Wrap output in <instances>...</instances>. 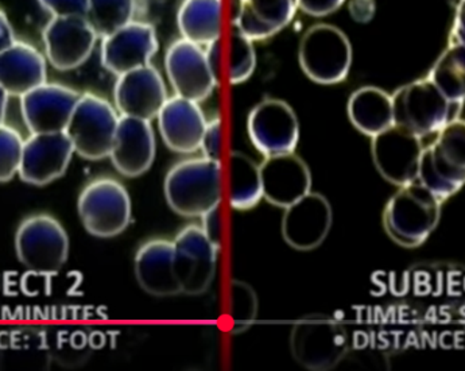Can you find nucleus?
Returning a JSON list of instances; mask_svg holds the SVG:
<instances>
[{
    "label": "nucleus",
    "mask_w": 465,
    "mask_h": 371,
    "mask_svg": "<svg viewBox=\"0 0 465 371\" xmlns=\"http://www.w3.org/2000/svg\"><path fill=\"white\" fill-rule=\"evenodd\" d=\"M163 191L175 214L202 217L222 202V164L207 157L181 161L166 175Z\"/></svg>",
    "instance_id": "f257e3e1"
},
{
    "label": "nucleus",
    "mask_w": 465,
    "mask_h": 371,
    "mask_svg": "<svg viewBox=\"0 0 465 371\" xmlns=\"http://www.w3.org/2000/svg\"><path fill=\"white\" fill-rule=\"evenodd\" d=\"M441 203L419 181L400 186L384 208V230L400 246L419 247L439 225Z\"/></svg>",
    "instance_id": "f03ea898"
},
{
    "label": "nucleus",
    "mask_w": 465,
    "mask_h": 371,
    "mask_svg": "<svg viewBox=\"0 0 465 371\" xmlns=\"http://www.w3.org/2000/svg\"><path fill=\"white\" fill-rule=\"evenodd\" d=\"M417 181L441 202L464 186L465 125L460 118L444 125L436 141L422 149Z\"/></svg>",
    "instance_id": "7ed1b4c3"
},
{
    "label": "nucleus",
    "mask_w": 465,
    "mask_h": 371,
    "mask_svg": "<svg viewBox=\"0 0 465 371\" xmlns=\"http://www.w3.org/2000/svg\"><path fill=\"white\" fill-rule=\"evenodd\" d=\"M394 125L419 138L439 133L459 118L460 105H453L428 79L417 80L391 95Z\"/></svg>",
    "instance_id": "20e7f679"
},
{
    "label": "nucleus",
    "mask_w": 465,
    "mask_h": 371,
    "mask_svg": "<svg viewBox=\"0 0 465 371\" xmlns=\"http://www.w3.org/2000/svg\"><path fill=\"white\" fill-rule=\"evenodd\" d=\"M352 58L350 38L333 25L317 24L309 27L298 46V61L303 74L312 82L322 85L344 82Z\"/></svg>",
    "instance_id": "39448f33"
},
{
    "label": "nucleus",
    "mask_w": 465,
    "mask_h": 371,
    "mask_svg": "<svg viewBox=\"0 0 465 371\" xmlns=\"http://www.w3.org/2000/svg\"><path fill=\"white\" fill-rule=\"evenodd\" d=\"M69 246L65 228L50 215H32L16 230V256L35 275L52 276L60 272L68 261Z\"/></svg>",
    "instance_id": "423d86ee"
},
{
    "label": "nucleus",
    "mask_w": 465,
    "mask_h": 371,
    "mask_svg": "<svg viewBox=\"0 0 465 371\" xmlns=\"http://www.w3.org/2000/svg\"><path fill=\"white\" fill-rule=\"evenodd\" d=\"M119 118L116 108L104 97L94 94L80 95L65 130L74 153L88 161L110 157Z\"/></svg>",
    "instance_id": "0eeeda50"
},
{
    "label": "nucleus",
    "mask_w": 465,
    "mask_h": 371,
    "mask_svg": "<svg viewBox=\"0 0 465 371\" xmlns=\"http://www.w3.org/2000/svg\"><path fill=\"white\" fill-rule=\"evenodd\" d=\"M83 226L96 238H115L131 222L127 189L114 178H96L86 184L77 202Z\"/></svg>",
    "instance_id": "6e6552de"
},
{
    "label": "nucleus",
    "mask_w": 465,
    "mask_h": 371,
    "mask_svg": "<svg viewBox=\"0 0 465 371\" xmlns=\"http://www.w3.org/2000/svg\"><path fill=\"white\" fill-rule=\"evenodd\" d=\"M291 350L298 364L306 369H333L347 354V330L332 317L311 315L294 325Z\"/></svg>",
    "instance_id": "1a4fd4ad"
},
{
    "label": "nucleus",
    "mask_w": 465,
    "mask_h": 371,
    "mask_svg": "<svg viewBox=\"0 0 465 371\" xmlns=\"http://www.w3.org/2000/svg\"><path fill=\"white\" fill-rule=\"evenodd\" d=\"M247 131L252 145L264 155H288L300 141V122L293 108L280 99L262 100L247 119Z\"/></svg>",
    "instance_id": "9d476101"
},
{
    "label": "nucleus",
    "mask_w": 465,
    "mask_h": 371,
    "mask_svg": "<svg viewBox=\"0 0 465 371\" xmlns=\"http://www.w3.org/2000/svg\"><path fill=\"white\" fill-rule=\"evenodd\" d=\"M174 273L181 292L200 296L207 292L216 273L219 247L205 236L200 226H188L175 236Z\"/></svg>",
    "instance_id": "9b49d317"
},
{
    "label": "nucleus",
    "mask_w": 465,
    "mask_h": 371,
    "mask_svg": "<svg viewBox=\"0 0 465 371\" xmlns=\"http://www.w3.org/2000/svg\"><path fill=\"white\" fill-rule=\"evenodd\" d=\"M43 40L47 63L66 72L85 64L99 35L85 16H52L45 26Z\"/></svg>",
    "instance_id": "f8f14e48"
},
{
    "label": "nucleus",
    "mask_w": 465,
    "mask_h": 371,
    "mask_svg": "<svg viewBox=\"0 0 465 371\" xmlns=\"http://www.w3.org/2000/svg\"><path fill=\"white\" fill-rule=\"evenodd\" d=\"M165 69L175 95L192 102H204L219 85L204 47L183 38L173 42L166 50Z\"/></svg>",
    "instance_id": "ddd939ff"
},
{
    "label": "nucleus",
    "mask_w": 465,
    "mask_h": 371,
    "mask_svg": "<svg viewBox=\"0 0 465 371\" xmlns=\"http://www.w3.org/2000/svg\"><path fill=\"white\" fill-rule=\"evenodd\" d=\"M422 149V139L400 125H392L372 136L375 166L394 186H402L417 181Z\"/></svg>",
    "instance_id": "4468645a"
},
{
    "label": "nucleus",
    "mask_w": 465,
    "mask_h": 371,
    "mask_svg": "<svg viewBox=\"0 0 465 371\" xmlns=\"http://www.w3.org/2000/svg\"><path fill=\"white\" fill-rule=\"evenodd\" d=\"M160 49L157 32L147 22L131 21L102 38V64L116 77L152 63Z\"/></svg>",
    "instance_id": "2eb2a0df"
},
{
    "label": "nucleus",
    "mask_w": 465,
    "mask_h": 371,
    "mask_svg": "<svg viewBox=\"0 0 465 371\" xmlns=\"http://www.w3.org/2000/svg\"><path fill=\"white\" fill-rule=\"evenodd\" d=\"M80 95L63 84H41L21 97L25 125L32 134L65 133Z\"/></svg>",
    "instance_id": "dca6fc26"
},
{
    "label": "nucleus",
    "mask_w": 465,
    "mask_h": 371,
    "mask_svg": "<svg viewBox=\"0 0 465 371\" xmlns=\"http://www.w3.org/2000/svg\"><path fill=\"white\" fill-rule=\"evenodd\" d=\"M114 99L119 115L152 122L168 100V91L160 72L147 64L118 76Z\"/></svg>",
    "instance_id": "f3484780"
},
{
    "label": "nucleus",
    "mask_w": 465,
    "mask_h": 371,
    "mask_svg": "<svg viewBox=\"0 0 465 371\" xmlns=\"http://www.w3.org/2000/svg\"><path fill=\"white\" fill-rule=\"evenodd\" d=\"M74 155L65 133L32 134L24 144L19 177L30 186H47L65 175Z\"/></svg>",
    "instance_id": "a211bd4d"
},
{
    "label": "nucleus",
    "mask_w": 465,
    "mask_h": 371,
    "mask_svg": "<svg viewBox=\"0 0 465 371\" xmlns=\"http://www.w3.org/2000/svg\"><path fill=\"white\" fill-rule=\"evenodd\" d=\"M285 209L282 236L289 246L309 251L325 241L332 226V208L322 195L309 192Z\"/></svg>",
    "instance_id": "6ab92c4d"
},
{
    "label": "nucleus",
    "mask_w": 465,
    "mask_h": 371,
    "mask_svg": "<svg viewBox=\"0 0 465 371\" xmlns=\"http://www.w3.org/2000/svg\"><path fill=\"white\" fill-rule=\"evenodd\" d=\"M259 172L263 197L272 206L288 208L311 192V170L294 152L266 157Z\"/></svg>",
    "instance_id": "aec40b11"
},
{
    "label": "nucleus",
    "mask_w": 465,
    "mask_h": 371,
    "mask_svg": "<svg viewBox=\"0 0 465 371\" xmlns=\"http://www.w3.org/2000/svg\"><path fill=\"white\" fill-rule=\"evenodd\" d=\"M155 150L157 144L152 124L121 115L110 153L114 167L124 177H139L152 167Z\"/></svg>",
    "instance_id": "412c9836"
},
{
    "label": "nucleus",
    "mask_w": 465,
    "mask_h": 371,
    "mask_svg": "<svg viewBox=\"0 0 465 371\" xmlns=\"http://www.w3.org/2000/svg\"><path fill=\"white\" fill-rule=\"evenodd\" d=\"M161 136L170 150L181 155L199 152L207 119L199 103L174 95L157 116Z\"/></svg>",
    "instance_id": "4be33fe9"
},
{
    "label": "nucleus",
    "mask_w": 465,
    "mask_h": 371,
    "mask_svg": "<svg viewBox=\"0 0 465 371\" xmlns=\"http://www.w3.org/2000/svg\"><path fill=\"white\" fill-rule=\"evenodd\" d=\"M136 281L147 295L172 297L181 295L174 273V246L166 239H152L142 245L134 261Z\"/></svg>",
    "instance_id": "5701e85b"
},
{
    "label": "nucleus",
    "mask_w": 465,
    "mask_h": 371,
    "mask_svg": "<svg viewBox=\"0 0 465 371\" xmlns=\"http://www.w3.org/2000/svg\"><path fill=\"white\" fill-rule=\"evenodd\" d=\"M46 57L32 44L15 40L0 53V86L10 96H24L46 83Z\"/></svg>",
    "instance_id": "b1692460"
},
{
    "label": "nucleus",
    "mask_w": 465,
    "mask_h": 371,
    "mask_svg": "<svg viewBox=\"0 0 465 371\" xmlns=\"http://www.w3.org/2000/svg\"><path fill=\"white\" fill-rule=\"evenodd\" d=\"M297 10V0H239L233 26L252 41L269 40L291 25Z\"/></svg>",
    "instance_id": "393cba45"
},
{
    "label": "nucleus",
    "mask_w": 465,
    "mask_h": 371,
    "mask_svg": "<svg viewBox=\"0 0 465 371\" xmlns=\"http://www.w3.org/2000/svg\"><path fill=\"white\" fill-rule=\"evenodd\" d=\"M181 38L205 47L222 37L223 0H183L178 8Z\"/></svg>",
    "instance_id": "a878e982"
},
{
    "label": "nucleus",
    "mask_w": 465,
    "mask_h": 371,
    "mask_svg": "<svg viewBox=\"0 0 465 371\" xmlns=\"http://www.w3.org/2000/svg\"><path fill=\"white\" fill-rule=\"evenodd\" d=\"M348 116L361 133L375 136L394 125L391 95L378 86H361L348 100Z\"/></svg>",
    "instance_id": "bb28decb"
},
{
    "label": "nucleus",
    "mask_w": 465,
    "mask_h": 371,
    "mask_svg": "<svg viewBox=\"0 0 465 371\" xmlns=\"http://www.w3.org/2000/svg\"><path fill=\"white\" fill-rule=\"evenodd\" d=\"M453 105H463L465 97V46L450 45L426 77Z\"/></svg>",
    "instance_id": "cd10ccee"
},
{
    "label": "nucleus",
    "mask_w": 465,
    "mask_h": 371,
    "mask_svg": "<svg viewBox=\"0 0 465 371\" xmlns=\"http://www.w3.org/2000/svg\"><path fill=\"white\" fill-rule=\"evenodd\" d=\"M263 197L259 166L249 155L232 152L230 155V205L232 208H254Z\"/></svg>",
    "instance_id": "c85d7f7f"
},
{
    "label": "nucleus",
    "mask_w": 465,
    "mask_h": 371,
    "mask_svg": "<svg viewBox=\"0 0 465 371\" xmlns=\"http://www.w3.org/2000/svg\"><path fill=\"white\" fill-rule=\"evenodd\" d=\"M136 0H88V19L99 38L113 35L135 19Z\"/></svg>",
    "instance_id": "c756f323"
},
{
    "label": "nucleus",
    "mask_w": 465,
    "mask_h": 371,
    "mask_svg": "<svg viewBox=\"0 0 465 371\" xmlns=\"http://www.w3.org/2000/svg\"><path fill=\"white\" fill-rule=\"evenodd\" d=\"M256 68L254 41L233 29L230 44V64L228 80L232 85L247 82Z\"/></svg>",
    "instance_id": "7c9ffc66"
},
{
    "label": "nucleus",
    "mask_w": 465,
    "mask_h": 371,
    "mask_svg": "<svg viewBox=\"0 0 465 371\" xmlns=\"http://www.w3.org/2000/svg\"><path fill=\"white\" fill-rule=\"evenodd\" d=\"M24 144L15 128L0 125V183H7L18 175Z\"/></svg>",
    "instance_id": "2f4dec72"
},
{
    "label": "nucleus",
    "mask_w": 465,
    "mask_h": 371,
    "mask_svg": "<svg viewBox=\"0 0 465 371\" xmlns=\"http://www.w3.org/2000/svg\"><path fill=\"white\" fill-rule=\"evenodd\" d=\"M232 316L238 323H250L256 315V296L254 290L246 284L235 283L232 289Z\"/></svg>",
    "instance_id": "473e14b6"
},
{
    "label": "nucleus",
    "mask_w": 465,
    "mask_h": 371,
    "mask_svg": "<svg viewBox=\"0 0 465 371\" xmlns=\"http://www.w3.org/2000/svg\"><path fill=\"white\" fill-rule=\"evenodd\" d=\"M223 146V125L220 118H213L207 122L204 134H203L202 146L200 150L204 153V157L220 161Z\"/></svg>",
    "instance_id": "72a5a7b5"
},
{
    "label": "nucleus",
    "mask_w": 465,
    "mask_h": 371,
    "mask_svg": "<svg viewBox=\"0 0 465 371\" xmlns=\"http://www.w3.org/2000/svg\"><path fill=\"white\" fill-rule=\"evenodd\" d=\"M52 16H86L88 0H38Z\"/></svg>",
    "instance_id": "f704fd0d"
},
{
    "label": "nucleus",
    "mask_w": 465,
    "mask_h": 371,
    "mask_svg": "<svg viewBox=\"0 0 465 371\" xmlns=\"http://www.w3.org/2000/svg\"><path fill=\"white\" fill-rule=\"evenodd\" d=\"M344 3L345 0H297L298 8L302 13L316 18L336 13Z\"/></svg>",
    "instance_id": "c9c22d12"
},
{
    "label": "nucleus",
    "mask_w": 465,
    "mask_h": 371,
    "mask_svg": "<svg viewBox=\"0 0 465 371\" xmlns=\"http://www.w3.org/2000/svg\"><path fill=\"white\" fill-rule=\"evenodd\" d=\"M348 13L356 24H370L377 14V2L375 0H350Z\"/></svg>",
    "instance_id": "e433bc0d"
},
{
    "label": "nucleus",
    "mask_w": 465,
    "mask_h": 371,
    "mask_svg": "<svg viewBox=\"0 0 465 371\" xmlns=\"http://www.w3.org/2000/svg\"><path fill=\"white\" fill-rule=\"evenodd\" d=\"M203 231L208 239L214 245L220 247V239H222V219H220L219 206L211 209L207 214L203 215Z\"/></svg>",
    "instance_id": "4c0bfd02"
},
{
    "label": "nucleus",
    "mask_w": 465,
    "mask_h": 371,
    "mask_svg": "<svg viewBox=\"0 0 465 371\" xmlns=\"http://www.w3.org/2000/svg\"><path fill=\"white\" fill-rule=\"evenodd\" d=\"M205 55H207L208 64H210V68L212 74H213L214 79L219 83L220 75H222V44H220V40L216 42H212V44L207 45L204 47Z\"/></svg>",
    "instance_id": "58836bf2"
},
{
    "label": "nucleus",
    "mask_w": 465,
    "mask_h": 371,
    "mask_svg": "<svg viewBox=\"0 0 465 371\" xmlns=\"http://www.w3.org/2000/svg\"><path fill=\"white\" fill-rule=\"evenodd\" d=\"M450 45H464V0H460L456 8Z\"/></svg>",
    "instance_id": "ea45409f"
},
{
    "label": "nucleus",
    "mask_w": 465,
    "mask_h": 371,
    "mask_svg": "<svg viewBox=\"0 0 465 371\" xmlns=\"http://www.w3.org/2000/svg\"><path fill=\"white\" fill-rule=\"evenodd\" d=\"M15 40V33H14L10 19L0 10V53L7 49Z\"/></svg>",
    "instance_id": "a19ab883"
},
{
    "label": "nucleus",
    "mask_w": 465,
    "mask_h": 371,
    "mask_svg": "<svg viewBox=\"0 0 465 371\" xmlns=\"http://www.w3.org/2000/svg\"><path fill=\"white\" fill-rule=\"evenodd\" d=\"M8 99L10 95L0 86V125H5V114H7Z\"/></svg>",
    "instance_id": "79ce46f5"
}]
</instances>
